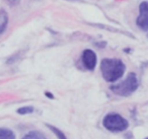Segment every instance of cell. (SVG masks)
I'll list each match as a JSON object with an SVG mask.
<instances>
[{
	"label": "cell",
	"mask_w": 148,
	"mask_h": 139,
	"mask_svg": "<svg viewBox=\"0 0 148 139\" xmlns=\"http://www.w3.org/2000/svg\"><path fill=\"white\" fill-rule=\"evenodd\" d=\"M101 71L106 81L115 82L123 77L126 71V65L120 59L106 58L101 63Z\"/></svg>",
	"instance_id": "6da1fadb"
},
{
	"label": "cell",
	"mask_w": 148,
	"mask_h": 139,
	"mask_svg": "<svg viewBox=\"0 0 148 139\" xmlns=\"http://www.w3.org/2000/svg\"><path fill=\"white\" fill-rule=\"evenodd\" d=\"M138 78L135 73L131 72L127 75L126 79L123 81L119 82V83L115 84V85L111 86V90L114 94H118L121 96H131L133 92H136L138 88Z\"/></svg>",
	"instance_id": "7a4b0ae2"
},
{
	"label": "cell",
	"mask_w": 148,
	"mask_h": 139,
	"mask_svg": "<svg viewBox=\"0 0 148 139\" xmlns=\"http://www.w3.org/2000/svg\"><path fill=\"white\" fill-rule=\"evenodd\" d=\"M103 125L111 132H123L129 126V122L117 113H110L103 118Z\"/></svg>",
	"instance_id": "3957f363"
},
{
	"label": "cell",
	"mask_w": 148,
	"mask_h": 139,
	"mask_svg": "<svg viewBox=\"0 0 148 139\" xmlns=\"http://www.w3.org/2000/svg\"><path fill=\"white\" fill-rule=\"evenodd\" d=\"M81 61H82V64L87 70L92 71V70H95L97 63V54L90 49L84 50L82 52V55H81Z\"/></svg>",
	"instance_id": "277c9868"
},
{
	"label": "cell",
	"mask_w": 148,
	"mask_h": 139,
	"mask_svg": "<svg viewBox=\"0 0 148 139\" xmlns=\"http://www.w3.org/2000/svg\"><path fill=\"white\" fill-rule=\"evenodd\" d=\"M137 25L144 32L148 30V6L147 2L144 1L139 5V15L137 19Z\"/></svg>",
	"instance_id": "5b68a950"
},
{
	"label": "cell",
	"mask_w": 148,
	"mask_h": 139,
	"mask_svg": "<svg viewBox=\"0 0 148 139\" xmlns=\"http://www.w3.org/2000/svg\"><path fill=\"white\" fill-rule=\"evenodd\" d=\"M8 23V15L7 12L3 9H0V35H2L5 32Z\"/></svg>",
	"instance_id": "8992f818"
},
{
	"label": "cell",
	"mask_w": 148,
	"mask_h": 139,
	"mask_svg": "<svg viewBox=\"0 0 148 139\" xmlns=\"http://www.w3.org/2000/svg\"><path fill=\"white\" fill-rule=\"evenodd\" d=\"M0 139H15V135L9 129L0 128Z\"/></svg>",
	"instance_id": "52a82bcc"
},
{
	"label": "cell",
	"mask_w": 148,
	"mask_h": 139,
	"mask_svg": "<svg viewBox=\"0 0 148 139\" xmlns=\"http://www.w3.org/2000/svg\"><path fill=\"white\" fill-rule=\"evenodd\" d=\"M47 127L50 129V130L52 131V132L54 133V134L56 135V137H57L58 139H67L66 135L64 134V133L62 132V131L60 130V129L56 128L55 126H52V125H49V124H47Z\"/></svg>",
	"instance_id": "ba28073f"
},
{
	"label": "cell",
	"mask_w": 148,
	"mask_h": 139,
	"mask_svg": "<svg viewBox=\"0 0 148 139\" xmlns=\"http://www.w3.org/2000/svg\"><path fill=\"white\" fill-rule=\"evenodd\" d=\"M23 139H46L41 133L36 132V131H32V132L25 134L23 137Z\"/></svg>",
	"instance_id": "9c48e42d"
},
{
	"label": "cell",
	"mask_w": 148,
	"mask_h": 139,
	"mask_svg": "<svg viewBox=\"0 0 148 139\" xmlns=\"http://www.w3.org/2000/svg\"><path fill=\"white\" fill-rule=\"evenodd\" d=\"M34 111H35L34 107L27 106V107H23V108H19L18 110H17V113L21 114V115H27V114H32V113H34Z\"/></svg>",
	"instance_id": "30bf717a"
},
{
	"label": "cell",
	"mask_w": 148,
	"mask_h": 139,
	"mask_svg": "<svg viewBox=\"0 0 148 139\" xmlns=\"http://www.w3.org/2000/svg\"><path fill=\"white\" fill-rule=\"evenodd\" d=\"M46 96H47L49 98H54L53 94H50V92H46Z\"/></svg>",
	"instance_id": "8fae6325"
}]
</instances>
